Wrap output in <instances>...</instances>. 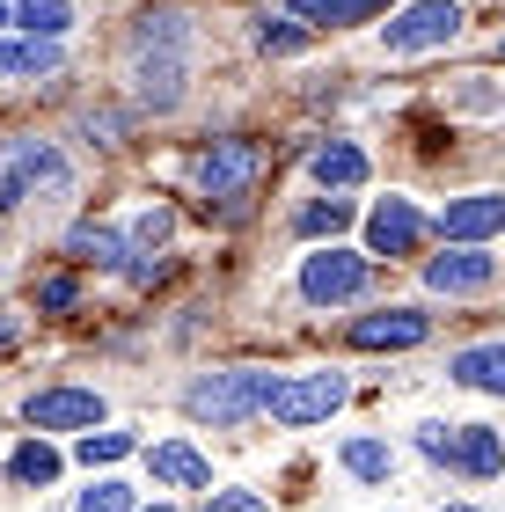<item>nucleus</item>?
<instances>
[{
  "instance_id": "obj_22",
  "label": "nucleus",
  "mask_w": 505,
  "mask_h": 512,
  "mask_svg": "<svg viewBox=\"0 0 505 512\" xmlns=\"http://www.w3.org/2000/svg\"><path fill=\"white\" fill-rule=\"evenodd\" d=\"M344 220H352V205H344V198H315V205H301V213H293V227H301V235H337Z\"/></svg>"
},
{
  "instance_id": "obj_16",
  "label": "nucleus",
  "mask_w": 505,
  "mask_h": 512,
  "mask_svg": "<svg viewBox=\"0 0 505 512\" xmlns=\"http://www.w3.org/2000/svg\"><path fill=\"white\" fill-rule=\"evenodd\" d=\"M183 37H191V15L183 8H147L140 30H132V52H176Z\"/></svg>"
},
{
  "instance_id": "obj_10",
  "label": "nucleus",
  "mask_w": 505,
  "mask_h": 512,
  "mask_svg": "<svg viewBox=\"0 0 505 512\" xmlns=\"http://www.w3.org/2000/svg\"><path fill=\"white\" fill-rule=\"evenodd\" d=\"M440 235H447V242H491V235H505V198H498V191L454 198L447 213H440Z\"/></svg>"
},
{
  "instance_id": "obj_30",
  "label": "nucleus",
  "mask_w": 505,
  "mask_h": 512,
  "mask_svg": "<svg viewBox=\"0 0 505 512\" xmlns=\"http://www.w3.org/2000/svg\"><path fill=\"white\" fill-rule=\"evenodd\" d=\"M205 512H264V498L257 491H213V505Z\"/></svg>"
},
{
  "instance_id": "obj_2",
  "label": "nucleus",
  "mask_w": 505,
  "mask_h": 512,
  "mask_svg": "<svg viewBox=\"0 0 505 512\" xmlns=\"http://www.w3.org/2000/svg\"><path fill=\"white\" fill-rule=\"evenodd\" d=\"M366 256L359 249H315L301 264V300H315V308H337V300H359L366 293Z\"/></svg>"
},
{
  "instance_id": "obj_24",
  "label": "nucleus",
  "mask_w": 505,
  "mask_h": 512,
  "mask_svg": "<svg viewBox=\"0 0 505 512\" xmlns=\"http://www.w3.org/2000/svg\"><path fill=\"white\" fill-rule=\"evenodd\" d=\"M8 469H15L22 483H52V476H59V454L44 447V439H30V447H15V461H8Z\"/></svg>"
},
{
  "instance_id": "obj_15",
  "label": "nucleus",
  "mask_w": 505,
  "mask_h": 512,
  "mask_svg": "<svg viewBox=\"0 0 505 512\" xmlns=\"http://www.w3.org/2000/svg\"><path fill=\"white\" fill-rule=\"evenodd\" d=\"M0 74H59V37H0Z\"/></svg>"
},
{
  "instance_id": "obj_27",
  "label": "nucleus",
  "mask_w": 505,
  "mask_h": 512,
  "mask_svg": "<svg viewBox=\"0 0 505 512\" xmlns=\"http://www.w3.org/2000/svg\"><path fill=\"white\" fill-rule=\"evenodd\" d=\"M74 300H81V286H74L66 271H59V278H37V308H44V315H66Z\"/></svg>"
},
{
  "instance_id": "obj_11",
  "label": "nucleus",
  "mask_w": 505,
  "mask_h": 512,
  "mask_svg": "<svg viewBox=\"0 0 505 512\" xmlns=\"http://www.w3.org/2000/svg\"><path fill=\"white\" fill-rule=\"evenodd\" d=\"M132 74H140L147 110H176V96H183V59L176 52H132Z\"/></svg>"
},
{
  "instance_id": "obj_9",
  "label": "nucleus",
  "mask_w": 505,
  "mask_h": 512,
  "mask_svg": "<svg viewBox=\"0 0 505 512\" xmlns=\"http://www.w3.org/2000/svg\"><path fill=\"white\" fill-rule=\"evenodd\" d=\"M418 235H425V220H418V205H410V198H381L374 220H366V249H374V256H410Z\"/></svg>"
},
{
  "instance_id": "obj_34",
  "label": "nucleus",
  "mask_w": 505,
  "mask_h": 512,
  "mask_svg": "<svg viewBox=\"0 0 505 512\" xmlns=\"http://www.w3.org/2000/svg\"><path fill=\"white\" fill-rule=\"evenodd\" d=\"M154 512H169V505H154Z\"/></svg>"
},
{
  "instance_id": "obj_31",
  "label": "nucleus",
  "mask_w": 505,
  "mask_h": 512,
  "mask_svg": "<svg viewBox=\"0 0 505 512\" xmlns=\"http://www.w3.org/2000/svg\"><path fill=\"white\" fill-rule=\"evenodd\" d=\"M8 344H15V322H0V352H8Z\"/></svg>"
},
{
  "instance_id": "obj_23",
  "label": "nucleus",
  "mask_w": 505,
  "mask_h": 512,
  "mask_svg": "<svg viewBox=\"0 0 505 512\" xmlns=\"http://www.w3.org/2000/svg\"><path fill=\"white\" fill-rule=\"evenodd\" d=\"M74 454L88 461V469H110V461H125V454H132V432H88Z\"/></svg>"
},
{
  "instance_id": "obj_12",
  "label": "nucleus",
  "mask_w": 505,
  "mask_h": 512,
  "mask_svg": "<svg viewBox=\"0 0 505 512\" xmlns=\"http://www.w3.org/2000/svg\"><path fill=\"white\" fill-rule=\"evenodd\" d=\"M147 469H154V483H176V491H205V483H213L205 454H198V447H183V439H162V447H147Z\"/></svg>"
},
{
  "instance_id": "obj_6",
  "label": "nucleus",
  "mask_w": 505,
  "mask_h": 512,
  "mask_svg": "<svg viewBox=\"0 0 505 512\" xmlns=\"http://www.w3.org/2000/svg\"><path fill=\"white\" fill-rule=\"evenodd\" d=\"M22 417H30L37 432H96L103 425V395L96 388H44L22 403Z\"/></svg>"
},
{
  "instance_id": "obj_33",
  "label": "nucleus",
  "mask_w": 505,
  "mask_h": 512,
  "mask_svg": "<svg viewBox=\"0 0 505 512\" xmlns=\"http://www.w3.org/2000/svg\"><path fill=\"white\" fill-rule=\"evenodd\" d=\"M0 22H8V0H0Z\"/></svg>"
},
{
  "instance_id": "obj_5",
  "label": "nucleus",
  "mask_w": 505,
  "mask_h": 512,
  "mask_svg": "<svg viewBox=\"0 0 505 512\" xmlns=\"http://www.w3.org/2000/svg\"><path fill=\"white\" fill-rule=\"evenodd\" d=\"M257 169H264L257 139H213L205 161H198V191L205 198H242L249 183H257Z\"/></svg>"
},
{
  "instance_id": "obj_3",
  "label": "nucleus",
  "mask_w": 505,
  "mask_h": 512,
  "mask_svg": "<svg viewBox=\"0 0 505 512\" xmlns=\"http://www.w3.org/2000/svg\"><path fill=\"white\" fill-rule=\"evenodd\" d=\"M454 30H462V8L454 0H410L403 15H388V52H440V44H454Z\"/></svg>"
},
{
  "instance_id": "obj_29",
  "label": "nucleus",
  "mask_w": 505,
  "mask_h": 512,
  "mask_svg": "<svg viewBox=\"0 0 505 512\" xmlns=\"http://www.w3.org/2000/svg\"><path fill=\"white\" fill-rule=\"evenodd\" d=\"M81 512H132V491L125 483H96V491H81Z\"/></svg>"
},
{
  "instance_id": "obj_32",
  "label": "nucleus",
  "mask_w": 505,
  "mask_h": 512,
  "mask_svg": "<svg viewBox=\"0 0 505 512\" xmlns=\"http://www.w3.org/2000/svg\"><path fill=\"white\" fill-rule=\"evenodd\" d=\"M447 512H476V505H447Z\"/></svg>"
},
{
  "instance_id": "obj_17",
  "label": "nucleus",
  "mask_w": 505,
  "mask_h": 512,
  "mask_svg": "<svg viewBox=\"0 0 505 512\" xmlns=\"http://www.w3.org/2000/svg\"><path fill=\"white\" fill-rule=\"evenodd\" d=\"M454 381L484 388V395H505V344H476V352H462V359H454Z\"/></svg>"
},
{
  "instance_id": "obj_25",
  "label": "nucleus",
  "mask_w": 505,
  "mask_h": 512,
  "mask_svg": "<svg viewBox=\"0 0 505 512\" xmlns=\"http://www.w3.org/2000/svg\"><path fill=\"white\" fill-rule=\"evenodd\" d=\"M169 235H176V213H169V205H147V213H140V220H132V242H140L147 256H154V249H162Z\"/></svg>"
},
{
  "instance_id": "obj_20",
  "label": "nucleus",
  "mask_w": 505,
  "mask_h": 512,
  "mask_svg": "<svg viewBox=\"0 0 505 512\" xmlns=\"http://www.w3.org/2000/svg\"><path fill=\"white\" fill-rule=\"evenodd\" d=\"M66 22H74L66 0H22V30L30 37H66Z\"/></svg>"
},
{
  "instance_id": "obj_7",
  "label": "nucleus",
  "mask_w": 505,
  "mask_h": 512,
  "mask_svg": "<svg viewBox=\"0 0 505 512\" xmlns=\"http://www.w3.org/2000/svg\"><path fill=\"white\" fill-rule=\"evenodd\" d=\"M498 278V256H484L476 242H462V249H447V256H432L425 264V286L432 293H484Z\"/></svg>"
},
{
  "instance_id": "obj_28",
  "label": "nucleus",
  "mask_w": 505,
  "mask_h": 512,
  "mask_svg": "<svg viewBox=\"0 0 505 512\" xmlns=\"http://www.w3.org/2000/svg\"><path fill=\"white\" fill-rule=\"evenodd\" d=\"M418 454H425V461H447V469H454V425H418Z\"/></svg>"
},
{
  "instance_id": "obj_8",
  "label": "nucleus",
  "mask_w": 505,
  "mask_h": 512,
  "mask_svg": "<svg viewBox=\"0 0 505 512\" xmlns=\"http://www.w3.org/2000/svg\"><path fill=\"white\" fill-rule=\"evenodd\" d=\"M432 322L418 308H381V315H359L352 322V344L359 352H410V344H425Z\"/></svg>"
},
{
  "instance_id": "obj_19",
  "label": "nucleus",
  "mask_w": 505,
  "mask_h": 512,
  "mask_svg": "<svg viewBox=\"0 0 505 512\" xmlns=\"http://www.w3.org/2000/svg\"><path fill=\"white\" fill-rule=\"evenodd\" d=\"M359 15H366V0H293V22H308V30H344Z\"/></svg>"
},
{
  "instance_id": "obj_26",
  "label": "nucleus",
  "mask_w": 505,
  "mask_h": 512,
  "mask_svg": "<svg viewBox=\"0 0 505 512\" xmlns=\"http://www.w3.org/2000/svg\"><path fill=\"white\" fill-rule=\"evenodd\" d=\"M301 37H308V22H264V30H257V52L286 59V52H301Z\"/></svg>"
},
{
  "instance_id": "obj_13",
  "label": "nucleus",
  "mask_w": 505,
  "mask_h": 512,
  "mask_svg": "<svg viewBox=\"0 0 505 512\" xmlns=\"http://www.w3.org/2000/svg\"><path fill=\"white\" fill-rule=\"evenodd\" d=\"M454 469L462 476H498L505 469V439L491 425H454Z\"/></svg>"
},
{
  "instance_id": "obj_21",
  "label": "nucleus",
  "mask_w": 505,
  "mask_h": 512,
  "mask_svg": "<svg viewBox=\"0 0 505 512\" xmlns=\"http://www.w3.org/2000/svg\"><path fill=\"white\" fill-rule=\"evenodd\" d=\"M344 469H352V476H366V483H381L388 476V447H381V439H344Z\"/></svg>"
},
{
  "instance_id": "obj_4",
  "label": "nucleus",
  "mask_w": 505,
  "mask_h": 512,
  "mask_svg": "<svg viewBox=\"0 0 505 512\" xmlns=\"http://www.w3.org/2000/svg\"><path fill=\"white\" fill-rule=\"evenodd\" d=\"M344 395H352V381H344V374H301V381H279V388H271V417H279V425H323Z\"/></svg>"
},
{
  "instance_id": "obj_18",
  "label": "nucleus",
  "mask_w": 505,
  "mask_h": 512,
  "mask_svg": "<svg viewBox=\"0 0 505 512\" xmlns=\"http://www.w3.org/2000/svg\"><path fill=\"white\" fill-rule=\"evenodd\" d=\"M66 249H74L81 264H103V271H118V264H125V242L110 235V227H96V220H81L74 235H66Z\"/></svg>"
},
{
  "instance_id": "obj_1",
  "label": "nucleus",
  "mask_w": 505,
  "mask_h": 512,
  "mask_svg": "<svg viewBox=\"0 0 505 512\" xmlns=\"http://www.w3.org/2000/svg\"><path fill=\"white\" fill-rule=\"evenodd\" d=\"M271 381L264 366H227V374H205V381H191L183 388V410L198 417V425H242V417H257V410H271Z\"/></svg>"
},
{
  "instance_id": "obj_14",
  "label": "nucleus",
  "mask_w": 505,
  "mask_h": 512,
  "mask_svg": "<svg viewBox=\"0 0 505 512\" xmlns=\"http://www.w3.org/2000/svg\"><path fill=\"white\" fill-rule=\"evenodd\" d=\"M315 183H323V191H359L366 183V154L352 147V139H330V147H315Z\"/></svg>"
}]
</instances>
